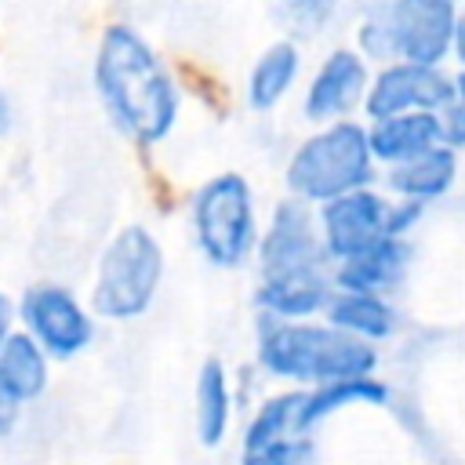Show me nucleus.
<instances>
[{
	"mask_svg": "<svg viewBox=\"0 0 465 465\" xmlns=\"http://www.w3.org/2000/svg\"><path fill=\"white\" fill-rule=\"evenodd\" d=\"M94 87L120 124L142 145L171 134L178 120V87L156 51L131 25H109L94 54Z\"/></svg>",
	"mask_w": 465,
	"mask_h": 465,
	"instance_id": "1",
	"label": "nucleus"
},
{
	"mask_svg": "<svg viewBox=\"0 0 465 465\" xmlns=\"http://www.w3.org/2000/svg\"><path fill=\"white\" fill-rule=\"evenodd\" d=\"M258 360L265 371L280 378H298V381H334V378H352V374H371L378 356L374 349L341 331V327H316V323H283L262 338Z\"/></svg>",
	"mask_w": 465,
	"mask_h": 465,
	"instance_id": "2",
	"label": "nucleus"
},
{
	"mask_svg": "<svg viewBox=\"0 0 465 465\" xmlns=\"http://www.w3.org/2000/svg\"><path fill=\"white\" fill-rule=\"evenodd\" d=\"M454 22V0H389L360 22V51L371 58L440 65L450 54Z\"/></svg>",
	"mask_w": 465,
	"mask_h": 465,
	"instance_id": "3",
	"label": "nucleus"
},
{
	"mask_svg": "<svg viewBox=\"0 0 465 465\" xmlns=\"http://www.w3.org/2000/svg\"><path fill=\"white\" fill-rule=\"evenodd\" d=\"M367 131L352 120H334L320 134L305 138L287 163V189L302 200L323 203L349 189H363L371 174Z\"/></svg>",
	"mask_w": 465,
	"mask_h": 465,
	"instance_id": "4",
	"label": "nucleus"
},
{
	"mask_svg": "<svg viewBox=\"0 0 465 465\" xmlns=\"http://www.w3.org/2000/svg\"><path fill=\"white\" fill-rule=\"evenodd\" d=\"M163 276V251L149 229L127 225L113 236L98 262V280L91 305L105 320H131L142 316L160 287Z\"/></svg>",
	"mask_w": 465,
	"mask_h": 465,
	"instance_id": "5",
	"label": "nucleus"
},
{
	"mask_svg": "<svg viewBox=\"0 0 465 465\" xmlns=\"http://www.w3.org/2000/svg\"><path fill=\"white\" fill-rule=\"evenodd\" d=\"M193 225L200 251L222 265L236 269L254 247V207H251V189L240 174H218L211 178L196 200H193Z\"/></svg>",
	"mask_w": 465,
	"mask_h": 465,
	"instance_id": "6",
	"label": "nucleus"
},
{
	"mask_svg": "<svg viewBox=\"0 0 465 465\" xmlns=\"http://www.w3.org/2000/svg\"><path fill=\"white\" fill-rule=\"evenodd\" d=\"M18 309H22V320H25V331L33 334V341L51 356H73L94 334L91 316L84 312V305L58 283L29 287L22 294Z\"/></svg>",
	"mask_w": 465,
	"mask_h": 465,
	"instance_id": "7",
	"label": "nucleus"
},
{
	"mask_svg": "<svg viewBox=\"0 0 465 465\" xmlns=\"http://www.w3.org/2000/svg\"><path fill=\"white\" fill-rule=\"evenodd\" d=\"M367 98V116H392V113H411V109H443L454 98V80L443 76L436 65L421 62H400L392 58L363 91Z\"/></svg>",
	"mask_w": 465,
	"mask_h": 465,
	"instance_id": "8",
	"label": "nucleus"
},
{
	"mask_svg": "<svg viewBox=\"0 0 465 465\" xmlns=\"http://www.w3.org/2000/svg\"><path fill=\"white\" fill-rule=\"evenodd\" d=\"M385 200L367 189H349L341 196L323 200L320 222H323V247L331 258H349L374 240L385 236Z\"/></svg>",
	"mask_w": 465,
	"mask_h": 465,
	"instance_id": "9",
	"label": "nucleus"
},
{
	"mask_svg": "<svg viewBox=\"0 0 465 465\" xmlns=\"http://www.w3.org/2000/svg\"><path fill=\"white\" fill-rule=\"evenodd\" d=\"M327 247L316 236L312 214L302 196L283 200L262 236V272H283L298 265H323Z\"/></svg>",
	"mask_w": 465,
	"mask_h": 465,
	"instance_id": "10",
	"label": "nucleus"
},
{
	"mask_svg": "<svg viewBox=\"0 0 465 465\" xmlns=\"http://www.w3.org/2000/svg\"><path fill=\"white\" fill-rule=\"evenodd\" d=\"M363 91H367L363 54L352 51V47H338L320 62V69H316V76L305 91V116L316 120V124L320 120H338L363 98Z\"/></svg>",
	"mask_w": 465,
	"mask_h": 465,
	"instance_id": "11",
	"label": "nucleus"
},
{
	"mask_svg": "<svg viewBox=\"0 0 465 465\" xmlns=\"http://www.w3.org/2000/svg\"><path fill=\"white\" fill-rule=\"evenodd\" d=\"M371 156L381 163H403L432 145H440V116L432 109H411V113H392L378 116L374 127L367 131Z\"/></svg>",
	"mask_w": 465,
	"mask_h": 465,
	"instance_id": "12",
	"label": "nucleus"
},
{
	"mask_svg": "<svg viewBox=\"0 0 465 465\" xmlns=\"http://www.w3.org/2000/svg\"><path fill=\"white\" fill-rule=\"evenodd\" d=\"M331 298L327 276L320 265H298L283 272H265L258 287V305L280 316H309Z\"/></svg>",
	"mask_w": 465,
	"mask_h": 465,
	"instance_id": "13",
	"label": "nucleus"
},
{
	"mask_svg": "<svg viewBox=\"0 0 465 465\" xmlns=\"http://www.w3.org/2000/svg\"><path fill=\"white\" fill-rule=\"evenodd\" d=\"M407 262H411V247L400 236H381L371 247L341 258L338 287L341 291H378V287H389V283H396L407 272Z\"/></svg>",
	"mask_w": 465,
	"mask_h": 465,
	"instance_id": "14",
	"label": "nucleus"
},
{
	"mask_svg": "<svg viewBox=\"0 0 465 465\" xmlns=\"http://www.w3.org/2000/svg\"><path fill=\"white\" fill-rule=\"evenodd\" d=\"M458 178V156L450 145H432L403 163H392L389 171V185L400 193V196H411V200H432V196H443Z\"/></svg>",
	"mask_w": 465,
	"mask_h": 465,
	"instance_id": "15",
	"label": "nucleus"
},
{
	"mask_svg": "<svg viewBox=\"0 0 465 465\" xmlns=\"http://www.w3.org/2000/svg\"><path fill=\"white\" fill-rule=\"evenodd\" d=\"M298 69H302V54H298V44L291 40H280L272 47H265L258 54V62L251 65V80H247V102L254 109H272L298 80Z\"/></svg>",
	"mask_w": 465,
	"mask_h": 465,
	"instance_id": "16",
	"label": "nucleus"
},
{
	"mask_svg": "<svg viewBox=\"0 0 465 465\" xmlns=\"http://www.w3.org/2000/svg\"><path fill=\"white\" fill-rule=\"evenodd\" d=\"M0 381L18 396L33 400L47 385V356L29 331H7L0 338Z\"/></svg>",
	"mask_w": 465,
	"mask_h": 465,
	"instance_id": "17",
	"label": "nucleus"
},
{
	"mask_svg": "<svg viewBox=\"0 0 465 465\" xmlns=\"http://www.w3.org/2000/svg\"><path fill=\"white\" fill-rule=\"evenodd\" d=\"M327 320L356 338H389L396 327V312L371 291H341L327 298Z\"/></svg>",
	"mask_w": 465,
	"mask_h": 465,
	"instance_id": "18",
	"label": "nucleus"
},
{
	"mask_svg": "<svg viewBox=\"0 0 465 465\" xmlns=\"http://www.w3.org/2000/svg\"><path fill=\"white\" fill-rule=\"evenodd\" d=\"M385 396H389V392H385V385H381L378 378H371V374L334 378V381H323V385H320L312 396H305V400H302L294 425H298V432H305L309 425H316L320 418L334 414L338 407H349V403H356V400H367V403H381Z\"/></svg>",
	"mask_w": 465,
	"mask_h": 465,
	"instance_id": "19",
	"label": "nucleus"
},
{
	"mask_svg": "<svg viewBox=\"0 0 465 465\" xmlns=\"http://www.w3.org/2000/svg\"><path fill=\"white\" fill-rule=\"evenodd\" d=\"M229 429V385L218 360H207L196 378V436L203 447H218Z\"/></svg>",
	"mask_w": 465,
	"mask_h": 465,
	"instance_id": "20",
	"label": "nucleus"
},
{
	"mask_svg": "<svg viewBox=\"0 0 465 465\" xmlns=\"http://www.w3.org/2000/svg\"><path fill=\"white\" fill-rule=\"evenodd\" d=\"M302 400H305V392H283V396L269 400V403L258 411V418L251 421L247 440H243V450H258V447H265V443H272V440H283L287 432H298L294 418H298Z\"/></svg>",
	"mask_w": 465,
	"mask_h": 465,
	"instance_id": "21",
	"label": "nucleus"
},
{
	"mask_svg": "<svg viewBox=\"0 0 465 465\" xmlns=\"http://www.w3.org/2000/svg\"><path fill=\"white\" fill-rule=\"evenodd\" d=\"M272 7L276 18L298 33H316L334 15V0H272Z\"/></svg>",
	"mask_w": 465,
	"mask_h": 465,
	"instance_id": "22",
	"label": "nucleus"
},
{
	"mask_svg": "<svg viewBox=\"0 0 465 465\" xmlns=\"http://www.w3.org/2000/svg\"><path fill=\"white\" fill-rule=\"evenodd\" d=\"M440 116V142L450 149H465V102L450 98L443 109H436Z\"/></svg>",
	"mask_w": 465,
	"mask_h": 465,
	"instance_id": "23",
	"label": "nucleus"
},
{
	"mask_svg": "<svg viewBox=\"0 0 465 465\" xmlns=\"http://www.w3.org/2000/svg\"><path fill=\"white\" fill-rule=\"evenodd\" d=\"M421 203H425V200H411V196H407V203H396V207L389 203V207H385V236H403V232L418 222Z\"/></svg>",
	"mask_w": 465,
	"mask_h": 465,
	"instance_id": "24",
	"label": "nucleus"
},
{
	"mask_svg": "<svg viewBox=\"0 0 465 465\" xmlns=\"http://www.w3.org/2000/svg\"><path fill=\"white\" fill-rule=\"evenodd\" d=\"M291 461H294L291 440H272L258 450H243V465H291Z\"/></svg>",
	"mask_w": 465,
	"mask_h": 465,
	"instance_id": "25",
	"label": "nucleus"
},
{
	"mask_svg": "<svg viewBox=\"0 0 465 465\" xmlns=\"http://www.w3.org/2000/svg\"><path fill=\"white\" fill-rule=\"evenodd\" d=\"M18 396L0 381V436H7L11 429H15V421H18Z\"/></svg>",
	"mask_w": 465,
	"mask_h": 465,
	"instance_id": "26",
	"label": "nucleus"
},
{
	"mask_svg": "<svg viewBox=\"0 0 465 465\" xmlns=\"http://www.w3.org/2000/svg\"><path fill=\"white\" fill-rule=\"evenodd\" d=\"M450 51L461 58V65H465V15L454 22V36H450Z\"/></svg>",
	"mask_w": 465,
	"mask_h": 465,
	"instance_id": "27",
	"label": "nucleus"
},
{
	"mask_svg": "<svg viewBox=\"0 0 465 465\" xmlns=\"http://www.w3.org/2000/svg\"><path fill=\"white\" fill-rule=\"evenodd\" d=\"M11 127V102H7V94H4V87H0V134Z\"/></svg>",
	"mask_w": 465,
	"mask_h": 465,
	"instance_id": "28",
	"label": "nucleus"
},
{
	"mask_svg": "<svg viewBox=\"0 0 465 465\" xmlns=\"http://www.w3.org/2000/svg\"><path fill=\"white\" fill-rule=\"evenodd\" d=\"M7 334V298L0 294V338Z\"/></svg>",
	"mask_w": 465,
	"mask_h": 465,
	"instance_id": "29",
	"label": "nucleus"
},
{
	"mask_svg": "<svg viewBox=\"0 0 465 465\" xmlns=\"http://www.w3.org/2000/svg\"><path fill=\"white\" fill-rule=\"evenodd\" d=\"M454 98H461V102H465V73L454 80Z\"/></svg>",
	"mask_w": 465,
	"mask_h": 465,
	"instance_id": "30",
	"label": "nucleus"
},
{
	"mask_svg": "<svg viewBox=\"0 0 465 465\" xmlns=\"http://www.w3.org/2000/svg\"><path fill=\"white\" fill-rule=\"evenodd\" d=\"M454 4H458V0H454Z\"/></svg>",
	"mask_w": 465,
	"mask_h": 465,
	"instance_id": "31",
	"label": "nucleus"
}]
</instances>
